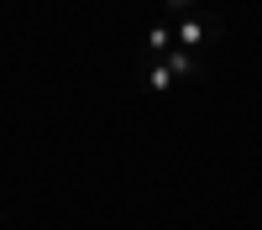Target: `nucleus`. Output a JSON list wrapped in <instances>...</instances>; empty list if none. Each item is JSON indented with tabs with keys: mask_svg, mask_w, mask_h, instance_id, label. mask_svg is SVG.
<instances>
[{
	"mask_svg": "<svg viewBox=\"0 0 262 230\" xmlns=\"http://www.w3.org/2000/svg\"><path fill=\"white\" fill-rule=\"evenodd\" d=\"M173 42H179L184 53L205 58L210 42H221V16H179L173 21Z\"/></svg>",
	"mask_w": 262,
	"mask_h": 230,
	"instance_id": "nucleus-1",
	"label": "nucleus"
},
{
	"mask_svg": "<svg viewBox=\"0 0 262 230\" xmlns=\"http://www.w3.org/2000/svg\"><path fill=\"white\" fill-rule=\"evenodd\" d=\"M168 47H173V16H163L158 27L147 32V47H142V63H158V58H168Z\"/></svg>",
	"mask_w": 262,
	"mask_h": 230,
	"instance_id": "nucleus-2",
	"label": "nucleus"
},
{
	"mask_svg": "<svg viewBox=\"0 0 262 230\" xmlns=\"http://www.w3.org/2000/svg\"><path fill=\"white\" fill-rule=\"evenodd\" d=\"M158 63H168V73H173V79H200V68H205V58L184 53L179 42H173V47H168V58H158Z\"/></svg>",
	"mask_w": 262,
	"mask_h": 230,
	"instance_id": "nucleus-3",
	"label": "nucleus"
},
{
	"mask_svg": "<svg viewBox=\"0 0 262 230\" xmlns=\"http://www.w3.org/2000/svg\"><path fill=\"white\" fill-rule=\"evenodd\" d=\"M142 79H147V89H152V94H168L173 84H179V79L168 73V63H142Z\"/></svg>",
	"mask_w": 262,
	"mask_h": 230,
	"instance_id": "nucleus-4",
	"label": "nucleus"
},
{
	"mask_svg": "<svg viewBox=\"0 0 262 230\" xmlns=\"http://www.w3.org/2000/svg\"><path fill=\"white\" fill-rule=\"evenodd\" d=\"M163 11L179 21V16H210V0H163Z\"/></svg>",
	"mask_w": 262,
	"mask_h": 230,
	"instance_id": "nucleus-5",
	"label": "nucleus"
}]
</instances>
